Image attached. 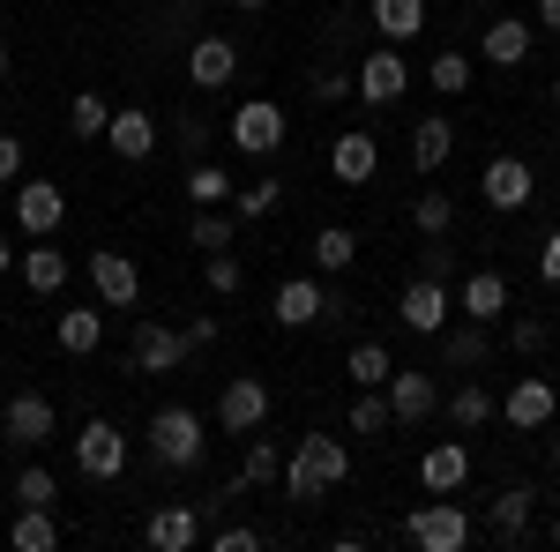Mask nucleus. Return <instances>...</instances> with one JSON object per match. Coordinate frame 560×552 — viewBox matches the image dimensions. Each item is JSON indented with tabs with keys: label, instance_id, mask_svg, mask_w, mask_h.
Instances as JSON below:
<instances>
[{
	"label": "nucleus",
	"instance_id": "obj_1",
	"mask_svg": "<svg viewBox=\"0 0 560 552\" xmlns=\"http://www.w3.org/2000/svg\"><path fill=\"white\" fill-rule=\"evenodd\" d=\"M351 478V448L329 441V433H300V448L284 456V501L292 508H314L322 493H337Z\"/></svg>",
	"mask_w": 560,
	"mask_h": 552
},
{
	"label": "nucleus",
	"instance_id": "obj_2",
	"mask_svg": "<svg viewBox=\"0 0 560 552\" xmlns=\"http://www.w3.org/2000/svg\"><path fill=\"white\" fill-rule=\"evenodd\" d=\"M142 441H150V463H158V470H179V478L210 463V433H202V411H187V403H165V411L150 419V433H142Z\"/></svg>",
	"mask_w": 560,
	"mask_h": 552
},
{
	"label": "nucleus",
	"instance_id": "obj_3",
	"mask_svg": "<svg viewBox=\"0 0 560 552\" xmlns=\"http://www.w3.org/2000/svg\"><path fill=\"white\" fill-rule=\"evenodd\" d=\"M448 314H456V292H448V277H433V269H411V284L396 298V321L411 329V337H441L448 329Z\"/></svg>",
	"mask_w": 560,
	"mask_h": 552
},
{
	"label": "nucleus",
	"instance_id": "obj_4",
	"mask_svg": "<svg viewBox=\"0 0 560 552\" xmlns=\"http://www.w3.org/2000/svg\"><path fill=\"white\" fill-rule=\"evenodd\" d=\"M404 538H411L419 552H464L471 545V515L456 508V493H433L427 508H411Z\"/></svg>",
	"mask_w": 560,
	"mask_h": 552
},
{
	"label": "nucleus",
	"instance_id": "obj_5",
	"mask_svg": "<svg viewBox=\"0 0 560 552\" xmlns=\"http://www.w3.org/2000/svg\"><path fill=\"white\" fill-rule=\"evenodd\" d=\"M269 411H277V396H269V381H261V374H240V381H224V396H217V425H224L232 441L261 433V425H269Z\"/></svg>",
	"mask_w": 560,
	"mask_h": 552
},
{
	"label": "nucleus",
	"instance_id": "obj_6",
	"mask_svg": "<svg viewBox=\"0 0 560 552\" xmlns=\"http://www.w3.org/2000/svg\"><path fill=\"white\" fill-rule=\"evenodd\" d=\"M351 83H359V105L388 113V105H404V90H411V68H404V52H396V45H374V52L351 68Z\"/></svg>",
	"mask_w": 560,
	"mask_h": 552
},
{
	"label": "nucleus",
	"instance_id": "obj_7",
	"mask_svg": "<svg viewBox=\"0 0 560 552\" xmlns=\"http://www.w3.org/2000/svg\"><path fill=\"white\" fill-rule=\"evenodd\" d=\"M75 470L97 478V485H113L128 470V433L113 419H83V433H75Z\"/></svg>",
	"mask_w": 560,
	"mask_h": 552
},
{
	"label": "nucleus",
	"instance_id": "obj_8",
	"mask_svg": "<svg viewBox=\"0 0 560 552\" xmlns=\"http://www.w3.org/2000/svg\"><path fill=\"white\" fill-rule=\"evenodd\" d=\"M90 292H97V306L105 314H128V306H142V269H135L128 255H113V247H97V255L83 261Z\"/></svg>",
	"mask_w": 560,
	"mask_h": 552
},
{
	"label": "nucleus",
	"instance_id": "obj_9",
	"mask_svg": "<svg viewBox=\"0 0 560 552\" xmlns=\"http://www.w3.org/2000/svg\"><path fill=\"white\" fill-rule=\"evenodd\" d=\"M202 522H210V508H202V501H165V508L142 522V545H150V552H195L202 538H210Z\"/></svg>",
	"mask_w": 560,
	"mask_h": 552
},
{
	"label": "nucleus",
	"instance_id": "obj_10",
	"mask_svg": "<svg viewBox=\"0 0 560 552\" xmlns=\"http://www.w3.org/2000/svg\"><path fill=\"white\" fill-rule=\"evenodd\" d=\"M232 150H240V157H277V150H284V105H277V97H247V105L232 113Z\"/></svg>",
	"mask_w": 560,
	"mask_h": 552
},
{
	"label": "nucleus",
	"instance_id": "obj_11",
	"mask_svg": "<svg viewBox=\"0 0 560 552\" xmlns=\"http://www.w3.org/2000/svg\"><path fill=\"white\" fill-rule=\"evenodd\" d=\"M478 195H486L501 216H523V210H530V195H538V172L501 150V157H486V172H478Z\"/></svg>",
	"mask_w": 560,
	"mask_h": 552
},
{
	"label": "nucleus",
	"instance_id": "obj_12",
	"mask_svg": "<svg viewBox=\"0 0 560 552\" xmlns=\"http://www.w3.org/2000/svg\"><path fill=\"white\" fill-rule=\"evenodd\" d=\"M232 75H240V45L224 38V31H195V38H187V83L210 97V90H224Z\"/></svg>",
	"mask_w": 560,
	"mask_h": 552
},
{
	"label": "nucleus",
	"instance_id": "obj_13",
	"mask_svg": "<svg viewBox=\"0 0 560 552\" xmlns=\"http://www.w3.org/2000/svg\"><path fill=\"white\" fill-rule=\"evenodd\" d=\"M388 411H396V425H427L433 411H441V374L396 366V374H388Z\"/></svg>",
	"mask_w": 560,
	"mask_h": 552
},
{
	"label": "nucleus",
	"instance_id": "obj_14",
	"mask_svg": "<svg viewBox=\"0 0 560 552\" xmlns=\"http://www.w3.org/2000/svg\"><path fill=\"white\" fill-rule=\"evenodd\" d=\"M8 210H15V224H23L31 239H52L60 216H68V195H60L52 179H15V202H8Z\"/></svg>",
	"mask_w": 560,
	"mask_h": 552
},
{
	"label": "nucleus",
	"instance_id": "obj_15",
	"mask_svg": "<svg viewBox=\"0 0 560 552\" xmlns=\"http://www.w3.org/2000/svg\"><path fill=\"white\" fill-rule=\"evenodd\" d=\"M530 45H538V23H530V15H501V23L478 31V60H486V68H523Z\"/></svg>",
	"mask_w": 560,
	"mask_h": 552
},
{
	"label": "nucleus",
	"instance_id": "obj_16",
	"mask_svg": "<svg viewBox=\"0 0 560 552\" xmlns=\"http://www.w3.org/2000/svg\"><path fill=\"white\" fill-rule=\"evenodd\" d=\"M105 150H113L120 165H142V157H158L165 142H158V120H150L142 105H113V128H105Z\"/></svg>",
	"mask_w": 560,
	"mask_h": 552
},
{
	"label": "nucleus",
	"instance_id": "obj_17",
	"mask_svg": "<svg viewBox=\"0 0 560 552\" xmlns=\"http://www.w3.org/2000/svg\"><path fill=\"white\" fill-rule=\"evenodd\" d=\"M179 359H187V337H179L173 321H135V343H128L135 374H173Z\"/></svg>",
	"mask_w": 560,
	"mask_h": 552
},
{
	"label": "nucleus",
	"instance_id": "obj_18",
	"mask_svg": "<svg viewBox=\"0 0 560 552\" xmlns=\"http://www.w3.org/2000/svg\"><path fill=\"white\" fill-rule=\"evenodd\" d=\"M52 425H60V411H52V396H38V388L8 396V411H0V433H8V441H23V448H45V441H52Z\"/></svg>",
	"mask_w": 560,
	"mask_h": 552
},
{
	"label": "nucleus",
	"instance_id": "obj_19",
	"mask_svg": "<svg viewBox=\"0 0 560 552\" xmlns=\"http://www.w3.org/2000/svg\"><path fill=\"white\" fill-rule=\"evenodd\" d=\"M374 172H382V142L366 128H345L329 142V179H337V187H366Z\"/></svg>",
	"mask_w": 560,
	"mask_h": 552
},
{
	"label": "nucleus",
	"instance_id": "obj_20",
	"mask_svg": "<svg viewBox=\"0 0 560 552\" xmlns=\"http://www.w3.org/2000/svg\"><path fill=\"white\" fill-rule=\"evenodd\" d=\"M322 277H284L277 284V298H269V321L277 329H322Z\"/></svg>",
	"mask_w": 560,
	"mask_h": 552
},
{
	"label": "nucleus",
	"instance_id": "obj_21",
	"mask_svg": "<svg viewBox=\"0 0 560 552\" xmlns=\"http://www.w3.org/2000/svg\"><path fill=\"white\" fill-rule=\"evenodd\" d=\"M486 359H493V321H471V314H464V321L441 329V366H448V374H478Z\"/></svg>",
	"mask_w": 560,
	"mask_h": 552
},
{
	"label": "nucleus",
	"instance_id": "obj_22",
	"mask_svg": "<svg viewBox=\"0 0 560 552\" xmlns=\"http://www.w3.org/2000/svg\"><path fill=\"white\" fill-rule=\"evenodd\" d=\"M553 411H560V388L553 381H509V388H501V419L516 425V433L553 425Z\"/></svg>",
	"mask_w": 560,
	"mask_h": 552
},
{
	"label": "nucleus",
	"instance_id": "obj_23",
	"mask_svg": "<svg viewBox=\"0 0 560 552\" xmlns=\"http://www.w3.org/2000/svg\"><path fill=\"white\" fill-rule=\"evenodd\" d=\"M419 485L427 493H464L471 485V448L464 441H433L427 456H419Z\"/></svg>",
	"mask_w": 560,
	"mask_h": 552
},
{
	"label": "nucleus",
	"instance_id": "obj_24",
	"mask_svg": "<svg viewBox=\"0 0 560 552\" xmlns=\"http://www.w3.org/2000/svg\"><path fill=\"white\" fill-rule=\"evenodd\" d=\"M509 298H516V284H509L501 269H471V277L456 284V306H464L471 321H501V314H509Z\"/></svg>",
	"mask_w": 560,
	"mask_h": 552
},
{
	"label": "nucleus",
	"instance_id": "obj_25",
	"mask_svg": "<svg viewBox=\"0 0 560 552\" xmlns=\"http://www.w3.org/2000/svg\"><path fill=\"white\" fill-rule=\"evenodd\" d=\"M52 343H60L68 359H90V351L105 343V306H68V314H52Z\"/></svg>",
	"mask_w": 560,
	"mask_h": 552
},
{
	"label": "nucleus",
	"instance_id": "obj_26",
	"mask_svg": "<svg viewBox=\"0 0 560 552\" xmlns=\"http://www.w3.org/2000/svg\"><path fill=\"white\" fill-rule=\"evenodd\" d=\"M15 269H23V292L52 298V292H60V284H68V269H75V261L60 255V247H52V239H31V247H23V261H15Z\"/></svg>",
	"mask_w": 560,
	"mask_h": 552
},
{
	"label": "nucleus",
	"instance_id": "obj_27",
	"mask_svg": "<svg viewBox=\"0 0 560 552\" xmlns=\"http://www.w3.org/2000/svg\"><path fill=\"white\" fill-rule=\"evenodd\" d=\"M493 419H501V396H493L486 381H456L448 388V425H456V433H486Z\"/></svg>",
	"mask_w": 560,
	"mask_h": 552
},
{
	"label": "nucleus",
	"instance_id": "obj_28",
	"mask_svg": "<svg viewBox=\"0 0 560 552\" xmlns=\"http://www.w3.org/2000/svg\"><path fill=\"white\" fill-rule=\"evenodd\" d=\"M366 23L382 31V45H411L427 31V0H366Z\"/></svg>",
	"mask_w": 560,
	"mask_h": 552
},
{
	"label": "nucleus",
	"instance_id": "obj_29",
	"mask_svg": "<svg viewBox=\"0 0 560 552\" xmlns=\"http://www.w3.org/2000/svg\"><path fill=\"white\" fill-rule=\"evenodd\" d=\"M530 508H538V493H530V485H501V493H493V515H486V522H493V545H523Z\"/></svg>",
	"mask_w": 560,
	"mask_h": 552
},
{
	"label": "nucleus",
	"instance_id": "obj_30",
	"mask_svg": "<svg viewBox=\"0 0 560 552\" xmlns=\"http://www.w3.org/2000/svg\"><path fill=\"white\" fill-rule=\"evenodd\" d=\"M60 515L52 508H15V522H8V545L15 552H60Z\"/></svg>",
	"mask_w": 560,
	"mask_h": 552
},
{
	"label": "nucleus",
	"instance_id": "obj_31",
	"mask_svg": "<svg viewBox=\"0 0 560 552\" xmlns=\"http://www.w3.org/2000/svg\"><path fill=\"white\" fill-rule=\"evenodd\" d=\"M448 157H456V128H448L441 113L419 120V128H411V172H441Z\"/></svg>",
	"mask_w": 560,
	"mask_h": 552
},
{
	"label": "nucleus",
	"instance_id": "obj_32",
	"mask_svg": "<svg viewBox=\"0 0 560 552\" xmlns=\"http://www.w3.org/2000/svg\"><path fill=\"white\" fill-rule=\"evenodd\" d=\"M284 210V179H277V172H261L255 187H232V216H240V224H261V216H277Z\"/></svg>",
	"mask_w": 560,
	"mask_h": 552
},
{
	"label": "nucleus",
	"instance_id": "obj_33",
	"mask_svg": "<svg viewBox=\"0 0 560 552\" xmlns=\"http://www.w3.org/2000/svg\"><path fill=\"white\" fill-rule=\"evenodd\" d=\"M232 232H240V216L232 210H195V224H187V239H195V255H232Z\"/></svg>",
	"mask_w": 560,
	"mask_h": 552
},
{
	"label": "nucleus",
	"instance_id": "obj_34",
	"mask_svg": "<svg viewBox=\"0 0 560 552\" xmlns=\"http://www.w3.org/2000/svg\"><path fill=\"white\" fill-rule=\"evenodd\" d=\"M314 261H322V277H345L351 261H359V232L351 224H322L314 232Z\"/></svg>",
	"mask_w": 560,
	"mask_h": 552
},
{
	"label": "nucleus",
	"instance_id": "obj_35",
	"mask_svg": "<svg viewBox=\"0 0 560 552\" xmlns=\"http://www.w3.org/2000/svg\"><path fill=\"white\" fill-rule=\"evenodd\" d=\"M345 374H351L359 388H388L396 359H388V343H374V337H366V343H351V351H345Z\"/></svg>",
	"mask_w": 560,
	"mask_h": 552
},
{
	"label": "nucleus",
	"instance_id": "obj_36",
	"mask_svg": "<svg viewBox=\"0 0 560 552\" xmlns=\"http://www.w3.org/2000/svg\"><path fill=\"white\" fill-rule=\"evenodd\" d=\"M187 202H195V210H210V202H232V172L210 165V157H195V165H187Z\"/></svg>",
	"mask_w": 560,
	"mask_h": 552
},
{
	"label": "nucleus",
	"instance_id": "obj_37",
	"mask_svg": "<svg viewBox=\"0 0 560 552\" xmlns=\"http://www.w3.org/2000/svg\"><path fill=\"white\" fill-rule=\"evenodd\" d=\"M284 478V448L277 441H261V433H247V463H240V485H277Z\"/></svg>",
	"mask_w": 560,
	"mask_h": 552
},
{
	"label": "nucleus",
	"instance_id": "obj_38",
	"mask_svg": "<svg viewBox=\"0 0 560 552\" xmlns=\"http://www.w3.org/2000/svg\"><path fill=\"white\" fill-rule=\"evenodd\" d=\"M427 83L441 90V97H464V90H471V52L441 45V52H433V68H427Z\"/></svg>",
	"mask_w": 560,
	"mask_h": 552
},
{
	"label": "nucleus",
	"instance_id": "obj_39",
	"mask_svg": "<svg viewBox=\"0 0 560 552\" xmlns=\"http://www.w3.org/2000/svg\"><path fill=\"white\" fill-rule=\"evenodd\" d=\"M68 128L83 134V142H105V128H113V105H105L97 90H75V105H68Z\"/></svg>",
	"mask_w": 560,
	"mask_h": 552
},
{
	"label": "nucleus",
	"instance_id": "obj_40",
	"mask_svg": "<svg viewBox=\"0 0 560 552\" xmlns=\"http://www.w3.org/2000/svg\"><path fill=\"white\" fill-rule=\"evenodd\" d=\"M382 425H396V411H388V388H359V396H351V433H359V441H374Z\"/></svg>",
	"mask_w": 560,
	"mask_h": 552
},
{
	"label": "nucleus",
	"instance_id": "obj_41",
	"mask_svg": "<svg viewBox=\"0 0 560 552\" xmlns=\"http://www.w3.org/2000/svg\"><path fill=\"white\" fill-rule=\"evenodd\" d=\"M52 501H60V478H52L45 463L15 470V508H52Z\"/></svg>",
	"mask_w": 560,
	"mask_h": 552
},
{
	"label": "nucleus",
	"instance_id": "obj_42",
	"mask_svg": "<svg viewBox=\"0 0 560 552\" xmlns=\"http://www.w3.org/2000/svg\"><path fill=\"white\" fill-rule=\"evenodd\" d=\"M411 224H419L427 239H448V224H456V202H448L441 187H427V195L411 202Z\"/></svg>",
	"mask_w": 560,
	"mask_h": 552
},
{
	"label": "nucleus",
	"instance_id": "obj_43",
	"mask_svg": "<svg viewBox=\"0 0 560 552\" xmlns=\"http://www.w3.org/2000/svg\"><path fill=\"white\" fill-rule=\"evenodd\" d=\"M306 97H314V105H345V97H359V83L337 75V68H314V75H306Z\"/></svg>",
	"mask_w": 560,
	"mask_h": 552
},
{
	"label": "nucleus",
	"instance_id": "obj_44",
	"mask_svg": "<svg viewBox=\"0 0 560 552\" xmlns=\"http://www.w3.org/2000/svg\"><path fill=\"white\" fill-rule=\"evenodd\" d=\"M553 343V321H538V314H523V321H509V351H523V359H538Z\"/></svg>",
	"mask_w": 560,
	"mask_h": 552
},
{
	"label": "nucleus",
	"instance_id": "obj_45",
	"mask_svg": "<svg viewBox=\"0 0 560 552\" xmlns=\"http://www.w3.org/2000/svg\"><path fill=\"white\" fill-rule=\"evenodd\" d=\"M202 284H210L217 298H232V292H240V284H247V269H240V261H232V255H202Z\"/></svg>",
	"mask_w": 560,
	"mask_h": 552
},
{
	"label": "nucleus",
	"instance_id": "obj_46",
	"mask_svg": "<svg viewBox=\"0 0 560 552\" xmlns=\"http://www.w3.org/2000/svg\"><path fill=\"white\" fill-rule=\"evenodd\" d=\"M202 545H210V552H261V530H255V522H217Z\"/></svg>",
	"mask_w": 560,
	"mask_h": 552
},
{
	"label": "nucleus",
	"instance_id": "obj_47",
	"mask_svg": "<svg viewBox=\"0 0 560 552\" xmlns=\"http://www.w3.org/2000/svg\"><path fill=\"white\" fill-rule=\"evenodd\" d=\"M15 179H23V142L0 128V187H15Z\"/></svg>",
	"mask_w": 560,
	"mask_h": 552
},
{
	"label": "nucleus",
	"instance_id": "obj_48",
	"mask_svg": "<svg viewBox=\"0 0 560 552\" xmlns=\"http://www.w3.org/2000/svg\"><path fill=\"white\" fill-rule=\"evenodd\" d=\"M538 277L560 292V232H546V239H538Z\"/></svg>",
	"mask_w": 560,
	"mask_h": 552
},
{
	"label": "nucleus",
	"instance_id": "obj_49",
	"mask_svg": "<svg viewBox=\"0 0 560 552\" xmlns=\"http://www.w3.org/2000/svg\"><path fill=\"white\" fill-rule=\"evenodd\" d=\"M173 134H179V150H187V157H202V120H195V113H179Z\"/></svg>",
	"mask_w": 560,
	"mask_h": 552
},
{
	"label": "nucleus",
	"instance_id": "obj_50",
	"mask_svg": "<svg viewBox=\"0 0 560 552\" xmlns=\"http://www.w3.org/2000/svg\"><path fill=\"white\" fill-rule=\"evenodd\" d=\"M345 314H351V298L329 284V292H322V329H329V321H345Z\"/></svg>",
	"mask_w": 560,
	"mask_h": 552
},
{
	"label": "nucleus",
	"instance_id": "obj_51",
	"mask_svg": "<svg viewBox=\"0 0 560 552\" xmlns=\"http://www.w3.org/2000/svg\"><path fill=\"white\" fill-rule=\"evenodd\" d=\"M179 337H187V351H210V343H217V321H187Z\"/></svg>",
	"mask_w": 560,
	"mask_h": 552
},
{
	"label": "nucleus",
	"instance_id": "obj_52",
	"mask_svg": "<svg viewBox=\"0 0 560 552\" xmlns=\"http://www.w3.org/2000/svg\"><path fill=\"white\" fill-rule=\"evenodd\" d=\"M530 23H538V31H553V38H560V0H538V8H530Z\"/></svg>",
	"mask_w": 560,
	"mask_h": 552
},
{
	"label": "nucleus",
	"instance_id": "obj_53",
	"mask_svg": "<svg viewBox=\"0 0 560 552\" xmlns=\"http://www.w3.org/2000/svg\"><path fill=\"white\" fill-rule=\"evenodd\" d=\"M329 545H337V552H366V545H374V530H337Z\"/></svg>",
	"mask_w": 560,
	"mask_h": 552
},
{
	"label": "nucleus",
	"instance_id": "obj_54",
	"mask_svg": "<svg viewBox=\"0 0 560 552\" xmlns=\"http://www.w3.org/2000/svg\"><path fill=\"white\" fill-rule=\"evenodd\" d=\"M15 261H23V255H15V247H8V232H0V277H8Z\"/></svg>",
	"mask_w": 560,
	"mask_h": 552
},
{
	"label": "nucleus",
	"instance_id": "obj_55",
	"mask_svg": "<svg viewBox=\"0 0 560 552\" xmlns=\"http://www.w3.org/2000/svg\"><path fill=\"white\" fill-rule=\"evenodd\" d=\"M232 8H240V15H255V8H269V0H232Z\"/></svg>",
	"mask_w": 560,
	"mask_h": 552
},
{
	"label": "nucleus",
	"instance_id": "obj_56",
	"mask_svg": "<svg viewBox=\"0 0 560 552\" xmlns=\"http://www.w3.org/2000/svg\"><path fill=\"white\" fill-rule=\"evenodd\" d=\"M546 538H553V545H560V508H553V530H546Z\"/></svg>",
	"mask_w": 560,
	"mask_h": 552
},
{
	"label": "nucleus",
	"instance_id": "obj_57",
	"mask_svg": "<svg viewBox=\"0 0 560 552\" xmlns=\"http://www.w3.org/2000/svg\"><path fill=\"white\" fill-rule=\"evenodd\" d=\"M553 120H560V75H553Z\"/></svg>",
	"mask_w": 560,
	"mask_h": 552
},
{
	"label": "nucleus",
	"instance_id": "obj_58",
	"mask_svg": "<svg viewBox=\"0 0 560 552\" xmlns=\"http://www.w3.org/2000/svg\"><path fill=\"white\" fill-rule=\"evenodd\" d=\"M0 83H8V45H0Z\"/></svg>",
	"mask_w": 560,
	"mask_h": 552
},
{
	"label": "nucleus",
	"instance_id": "obj_59",
	"mask_svg": "<svg viewBox=\"0 0 560 552\" xmlns=\"http://www.w3.org/2000/svg\"><path fill=\"white\" fill-rule=\"evenodd\" d=\"M553 470H560V433H553Z\"/></svg>",
	"mask_w": 560,
	"mask_h": 552
},
{
	"label": "nucleus",
	"instance_id": "obj_60",
	"mask_svg": "<svg viewBox=\"0 0 560 552\" xmlns=\"http://www.w3.org/2000/svg\"><path fill=\"white\" fill-rule=\"evenodd\" d=\"M471 8H478V0H471Z\"/></svg>",
	"mask_w": 560,
	"mask_h": 552
}]
</instances>
